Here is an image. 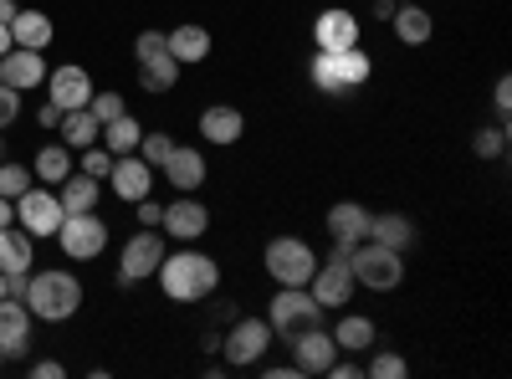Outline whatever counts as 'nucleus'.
<instances>
[{"instance_id": "nucleus-37", "label": "nucleus", "mask_w": 512, "mask_h": 379, "mask_svg": "<svg viewBox=\"0 0 512 379\" xmlns=\"http://www.w3.org/2000/svg\"><path fill=\"white\" fill-rule=\"evenodd\" d=\"M88 113H93L98 123H113V118H118V113H128V108H123V98H118V93H98V88H93Z\"/></svg>"}, {"instance_id": "nucleus-32", "label": "nucleus", "mask_w": 512, "mask_h": 379, "mask_svg": "<svg viewBox=\"0 0 512 379\" xmlns=\"http://www.w3.org/2000/svg\"><path fill=\"white\" fill-rule=\"evenodd\" d=\"M72 175V149L67 144H47L36 154V180H52V185H62Z\"/></svg>"}, {"instance_id": "nucleus-16", "label": "nucleus", "mask_w": 512, "mask_h": 379, "mask_svg": "<svg viewBox=\"0 0 512 379\" xmlns=\"http://www.w3.org/2000/svg\"><path fill=\"white\" fill-rule=\"evenodd\" d=\"M31 349V308L21 298H0V354L21 359Z\"/></svg>"}, {"instance_id": "nucleus-34", "label": "nucleus", "mask_w": 512, "mask_h": 379, "mask_svg": "<svg viewBox=\"0 0 512 379\" xmlns=\"http://www.w3.org/2000/svg\"><path fill=\"white\" fill-rule=\"evenodd\" d=\"M364 374H374V379H405L410 364H405L400 354H374V359L364 364Z\"/></svg>"}, {"instance_id": "nucleus-17", "label": "nucleus", "mask_w": 512, "mask_h": 379, "mask_svg": "<svg viewBox=\"0 0 512 379\" xmlns=\"http://www.w3.org/2000/svg\"><path fill=\"white\" fill-rule=\"evenodd\" d=\"M0 82H6V88H16V93L41 88V82H47V57L26 52V47H11L6 57H0Z\"/></svg>"}, {"instance_id": "nucleus-10", "label": "nucleus", "mask_w": 512, "mask_h": 379, "mask_svg": "<svg viewBox=\"0 0 512 379\" xmlns=\"http://www.w3.org/2000/svg\"><path fill=\"white\" fill-rule=\"evenodd\" d=\"M267 344H272V323L267 318H236V328L221 339V354H226L231 369H246V364H256L267 354Z\"/></svg>"}, {"instance_id": "nucleus-7", "label": "nucleus", "mask_w": 512, "mask_h": 379, "mask_svg": "<svg viewBox=\"0 0 512 379\" xmlns=\"http://www.w3.org/2000/svg\"><path fill=\"white\" fill-rule=\"evenodd\" d=\"M134 57H139V82H144V93H169V88L180 82V62L169 57L164 31H139Z\"/></svg>"}, {"instance_id": "nucleus-8", "label": "nucleus", "mask_w": 512, "mask_h": 379, "mask_svg": "<svg viewBox=\"0 0 512 379\" xmlns=\"http://www.w3.org/2000/svg\"><path fill=\"white\" fill-rule=\"evenodd\" d=\"M57 241H62V251L72 262H93L108 246V221H98V210H77V216H62Z\"/></svg>"}, {"instance_id": "nucleus-24", "label": "nucleus", "mask_w": 512, "mask_h": 379, "mask_svg": "<svg viewBox=\"0 0 512 379\" xmlns=\"http://www.w3.org/2000/svg\"><path fill=\"white\" fill-rule=\"evenodd\" d=\"M52 36H57V26H52L47 11H16V21H11V41H16V47H26V52H47V47H52Z\"/></svg>"}, {"instance_id": "nucleus-12", "label": "nucleus", "mask_w": 512, "mask_h": 379, "mask_svg": "<svg viewBox=\"0 0 512 379\" xmlns=\"http://www.w3.org/2000/svg\"><path fill=\"white\" fill-rule=\"evenodd\" d=\"M159 262H164V236H159V226H154V231L144 226L134 241L123 246L118 272H123V282H144V277H154V272H159Z\"/></svg>"}, {"instance_id": "nucleus-50", "label": "nucleus", "mask_w": 512, "mask_h": 379, "mask_svg": "<svg viewBox=\"0 0 512 379\" xmlns=\"http://www.w3.org/2000/svg\"><path fill=\"white\" fill-rule=\"evenodd\" d=\"M0 159H6V139H0Z\"/></svg>"}, {"instance_id": "nucleus-1", "label": "nucleus", "mask_w": 512, "mask_h": 379, "mask_svg": "<svg viewBox=\"0 0 512 379\" xmlns=\"http://www.w3.org/2000/svg\"><path fill=\"white\" fill-rule=\"evenodd\" d=\"M154 277H159L169 303H200L221 287V267H216V257H205V251H175V257L164 251Z\"/></svg>"}, {"instance_id": "nucleus-9", "label": "nucleus", "mask_w": 512, "mask_h": 379, "mask_svg": "<svg viewBox=\"0 0 512 379\" xmlns=\"http://www.w3.org/2000/svg\"><path fill=\"white\" fill-rule=\"evenodd\" d=\"M308 292H313V303L328 313V308H344L349 298H354V272H349V246H338L333 257L313 272V282H308Z\"/></svg>"}, {"instance_id": "nucleus-29", "label": "nucleus", "mask_w": 512, "mask_h": 379, "mask_svg": "<svg viewBox=\"0 0 512 379\" xmlns=\"http://www.w3.org/2000/svg\"><path fill=\"white\" fill-rule=\"evenodd\" d=\"M369 241L390 246V251H405V246L415 241V221L400 216V210H390V216H374V221H369Z\"/></svg>"}, {"instance_id": "nucleus-39", "label": "nucleus", "mask_w": 512, "mask_h": 379, "mask_svg": "<svg viewBox=\"0 0 512 379\" xmlns=\"http://www.w3.org/2000/svg\"><path fill=\"white\" fill-rule=\"evenodd\" d=\"M16 118H21V93H16V88H6V82H0V129H11Z\"/></svg>"}, {"instance_id": "nucleus-52", "label": "nucleus", "mask_w": 512, "mask_h": 379, "mask_svg": "<svg viewBox=\"0 0 512 379\" xmlns=\"http://www.w3.org/2000/svg\"><path fill=\"white\" fill-rule=\"evenodd\" d=\"M0 364H6V354H0Z\"/></svg>"}, {"instance_id": "nucleus-31", "label": "nucleus", "mask_w": 512, "mask_h": 379, "mask_svg": "<svg viewBox=\"0 0 512 379\" xmlns=\"http://www.w3.org/2000/svg\"><path fill=\"white\" fill-rule=\"evenodd\" d=\"M333 344L344 349V354H369L374 349V323L369 318H338V328H333Z\"/></svg>"}, {"instance_id": "nucleus-38", "label": "nucleus", "mask_w": 512, "mask_h": 379, "mask_svg": "<svg viewBox=\"0 0 512 379\" xmlns=\"http://www.w3.org/2000/svg\"><path fill=\"white\" fill-rule=\"evenodd\" d=\"M507 149V134L502 129H477V139H472V154L477 159H497Z\"/></svg>"}, {"instance_id": "nucleus-40", "label": "nucleus", "mask_w": 512, "mask_h": 379, "mask_svg": "<svg viewBox=\"0 0 512 379\" xmlns=\"http://www.w3.org/2000/svg\"><path fill=\"white\" fill-rule=\"evenodd\" d=\"M134 205H139V226H149V231H154V226L164 221V205H159V200H149V195H144V200H134Z\"/></svg>"}, {"instance_id": "nucleus-35", "label": "nucleus", "mask_w": 512, "mask_h": 379, "mask_svg": "<svg viewBox=\"0 0 512 379\" xmlns=\"http://www.w3.org/2000/svg\"><path fill=\"white\" fill-rule=\"evenodd\" d=\"M169 149H175V139L159 134V129L139 139V159H144V164H164V159H169Z\"/></svg>"}, {"instance_id": "nucleus-30", "label": "nucleus", "mask_w": 512, "mask_h": 379, "mask_svg": "<svg viewBox=\"0 0 512 379\" xmlns=\"http://www.w3.org/2000/svg\"><path fill=\"white\" fill-rule=\"evenodd\" d=\"M98 129H103V123H98L88 108H67L62 123H57V134H62L67 149H88V144H98Z\"/></svg>"}, {"instance_id": "nucleus-48", "label": "nucleus", "mask_w": 512, "mask_h": 379, "mask_svg": "<svg viewBox=\"0 0 512 379\" xmlns=\"http://www.w3.org/2000/svg\"><path fill=\"white\" fill-rule=\"evenodd\" d=\"M11 47H16V41H11V26H0V57H6Z\"/></svg>"}, {"instance_id": "nucleus-15", "label": "nucleus", "mask_w": 512, "mask_h": 379, "mask_svg": "<svg viewBox=\"0 0 512 379\" xmlns=\"http://www.w3.org/2000/svg\"><path fill=\"white\" fill-rule=\"evenodd\" d=\"M313 41H318V52H344V47H359V16L344 11V6H333L313 21Z\"/></svg>"}, {"instance_id": "nucleus-45", "label": "nucleus", "mask_w": 512, "mask_h": 379, "mask_svg": "<svg viewBox=\"0 0 512 379\" xmlns=\"http://www.w3.org/2000/svg\"><path fill=\"white\" fill-rule=\"evenodd\" d=\"M16 221V200H6V195H0V231H6Z\"/></svg>"}, {"instance_id": "nucleus-47", "label": "nucleus", "mask_w": 512, "mask_h": 379, "mask_svg": "<svg viewBox=\"0 0 512 379\" xmlns=\"http://www.w3.org/2000/svg\"><path fill=\"white\" fill-rule=\"evenodd\" d=\"M374 16H379V21H390V16H395V0H374Z\"/></svg>"}, {"instance_id": "nucleus-22", "label": "nucleus", "mask_w": 512, "mask_h": 379, "mask_svg": "<svg viewBox=\"0 0 512 379\" xmlns=\"http://www.w3.org/2000/svg\"><path fill=\"white\" fill-rule=\"evenodd\" d=\"M246 134V118H241V108H231V103H210L205 113H200V139H210V144H236Z\"/></svg>"}, {"instance_id": "nucleus-11", "label": "nucleus", "mask_w": 512, "mask_h": 379, "mask_svg": "<svg viewBox=\"0 0 512 379\" xmlns=\"http://www.w3.org/2000/svg\"><path fill=\"white\" fill-rule=\"evenodd\" d=\"M16 226L26 231V236H57V226H62V200H57V190H26V195H16Z\"/></svg>"}, {"instance_id": "nucleus-27", "label": "nucleus", "mask_w": 512, "mask_h": 379, "mask_svg": "<svg viewBox=\"0 0 512 379\" xmlns=\"http://www.w3.org/2000/svg\"><path fill=\"white\" fill-rule=\"evenodd\" d=\"M139 139H144V123H139L134 113H118L113 123H103V129H98V144H103L113 159H118V154H134Z\"/></svg>"}, {"instance_id": "nucleus-4", "label": "nucleus", "mask_w": 512, "mask_h": 379, "mask_svg": "<svg viewBox=\"0 0 512 379\" xmlns=\"http://www.w3.org/2000/svg\"><path fill=\"white\" fill-rule=\"evenodd\" d=\"M313 82H318V93H328V98H344L349 88L369 82V57H364V47L318 52V57H313Z\"/></svg>"}, {"instance_id": "nucleus-6", "label": "nucleus", "mask_w": 512, "mask_h": 379, "mask_svg": "<svg viewBox=\"0 0 512 379\" xmlns=\"http://www.w3.org/2000/svg\"><path fill=\"white\" fill-rule=\"evenodd\" d=\"M267 323H272V333H282V339H297V333H308V328H323V308L313 303L308 287H277V298L267 308Z\"/></svg>"}, {"instance_id": "nucleus-33", "label": "nucleus", "mask_w": 512, "mask_h": 379, "mask_svg": "<svg viewBox=\"0 0 512 379\" xmlns=\"http://www.w3.org/2000/svg\"><path fill=\"white\" fill-rule=\"evenodd\" d=\"M26 190H31V170H26V164L0 159V195H6V200H16V195H26Z\"/></svg>"}, {"instance_id": "nucleus-14", "label": "nucleus", "mask_w": 512, "mask_h": 379, "mask_svg": "<svg viewBox=\"0 0 512 379\" xmlns=\"http://www.w3.org/2000/svg\"><path fill=\"white\" fill-rule=\"evenodd\" d=\"M108 180H113V195L118 200H144L149 190H154V164H144L139 154H118L113 159V170H108Z\"/></svg>"}, {"instance_id": "nucleus-51", "label": "nucleus", "mask_w": 512, "mask_h": 379, "mask_svg": "<svg viewBox=\"0 0 512 379\" xmlns=\"http://www.w3.org/2000/svg\"><path fill=\"white\" fill-rule=\"evenodd\" d=\"M395 6H405V0H395Z\"/></svg>"}, {"instance_id": "nucleus-19", "label": "nucleus", "mask_w": 512, "mask_h": 379, "mask_svg": "<svg viewBox=\"0 0 512 379\" xmlns=\"http://www.w3.org/2000/svg\"><path fill=\"white\" fill-rule=\"evenodd\" d=\"M159 170H164V180L175 185L180 195H195V190L205 185V154H200V149H190V144H175V149H169V159L159 164Z\"/></svg>"}, {"instance_id": "nucleus-26", "label": "nucleus", "mask_w": 512, "mask_h": 379, "mask_svg": "<svg viewBox=\"0 0 512 379\" xmlns=\"http://www.w3.org/2000/svg\"><path fill=\"white\" fill-rule=\"evenodd\" d=\"M390 26H395V36L405 41V47H425V41H431V31H436L431 11H425L420 0H405V6H395Z\"/></svg>"}, {"instance_id": "nucleus-23", "label": "nucleus", "mask_w": 512, "mask_h": 379, "mask_svg": "<svg viewBox=\"0 0 512 379\" xmlns=\"http://www.w3.org/2000/svg\"><path fill=\"white\" fill-rule=\"evenodd\" d=\"M164 41H169V57H175L180 67H195V62L210 57V31L195 26V21H185V26H175V31H164Z\"/></svg>"}, {"instance_id": "nucleus-18", "label": "nucleus", "mask_w": 512, "mask_h": 379, "mask_svg": "<svg viewBox=\"0 0 512 379\" xmlns=\"http://www.w3.org/2000/svg\"><path fill=\"white\" fill-rule=\"evenodd\" d=\"M333 359H338V344H333V333H323V328H308V333H297V339H292L297 374H328Z\"/></svg>"}, {"instance_id": "nucleus-42", "label": "nucleus", "mask_w": 512, "mask_h": 379, "mask_svg": "<svg viewBox=\"0 0 512 379\" xmlns=\"http://www.w3.org/2000/svg\"><path fill=\"white\" fill-rule=\"evenodd\" d=\"M62 374H67V369H62L57 359H36V364H31V379H62Z\"/></svg>"}, {"instance_id": "nucleus-21", "label": "nucleus", "mask_w": 512, "mask_h": 379, "mask_svg": "<svg viewBox=\"0 0 512 379\" xmlns=\"http://www.w3.org/2000/svg\"><path fill=\"white\" fill-rule=\"evenodd\" d=\"M175 241H200L205 236V226H210V210L200 205V200H175V205H164V221H159Z\"/></svg>"}, {"instance_id": "nucleus-5", "label": "nucleus", "mask_w": 512, "mask_h": 379, "mask_svg": "<svg viewBox=\"0 0 512 379\" xmlns=\"http://www.w3.org/2000/svg\"><path fill=\"white\" fill-rule=\"evenodd\" d=\"M349 272H354V282H364V287H374V292H390V287L405 282L400 251L379 246V241H359V246H349Z\"/></svg>"}, {"instance_id": "nucleus-13", "label": "nucleus", "mask_w": 512, "mask_h": 379, "mask_svg": "<svg viewBox=\"0 0 512 379\" xmlns=\"http://www.w3.org/2000/svg\"><path fill=\"white\" fill-rule=\"evenodd\" d=\"M47 98H52L62 113H67V108H88V98H93V77H88V67L67 62V67L47 72Z\"/></svg>"}, {"instance_id": "nucleus-49", "label": "nucleus", "mask_w": 512, "mask_h": 379, "mask_svg": "<svg viewBox=\"0 0 512 379\" xmlns=\"http://www.w3.org/2000/svg\"><path fill=\"white\" fill-rule=\"evenodd\" d=\"M0 298H11V277L6 272H0Z\"/></svg>"}, {"instance_id": "nucleus-46", "label": "nucleus", "mask_w": 512, "mask_h": 379, "mask_svg": "<svg viewBox=\"0 0 512 379\" xmlns=\"http://www.w3.org/2000/svg\"><path fill=\"white\" fill-rule=\"evenodd\" d=\"M16 11H21L16 0H0V26H11V21H16Z\"/></svg>"}, {"instance_id": "nucleus-44", "label": "nucleus", "mask_w": 512, "mask_h": 379, "mask_svg": "<svg viewBox=\"0 0 512 379\" xmlns=\"http://www.w3.org/2000/svg\"><path fill=\"white\" fill-rule=\"evenodd\" d=\"M492 103H497V113L507 118V108H512V82H507V77H497V93H492Z\"/></svg>"}, {"instance_id": "nucleus-36", "label": "nucleus", "mask_w": 512, "mask_h": 379, "mask_svg": "<svg viewBox=\"0 0 512 379\" xmlns=\"http://www.w3.org/2000/svg\"><path fill=\"white\" fill-rule=\"evenodd\" d=\"M108 170H113V154H108L103 144H88V149H82V175L108 180Z\"/></svg>"}, {"instance_id": "nucleus-3", "label": "nucleus", "mask_w": 512, "mask_h": 379, "mask_svg": "<svg viewBox=\"0 0 512 379\" xmlns=\"http://www.w3.org/2000/svg\"><path fill=\"white\" fill-rule=\"evenodd\" d=\"M262 262H267L277 287H308L313 272H318V251L308 241H297V236H277V241H267Z\"/></svg>"}, {"instance_id": "nucleus-41", "label": "nucleus", "mask_w": 512, "mask_h": 379, "mask_svg": "<svg viewBox=\"0 0 512 379\" xmlns=\"http://www.w3.org/2000/svg\"><path fill=\"white\" fill-rule=\"evenodd\" d=\"M354 374H364L359 354H354V359H333V364H328V379H354Z\"/></svg>"}, {"instance_id": "nucleus-28", "label": "nucleus", "mask_w": 512, "mask_h": 379, "mask_svg": "<svg viewBox=\"0 0 512 379\" xmlns=\"http://www.w3.org/2000/svg\"><path fill=\"white\" fill-rule=\"evenodd\" d=\"M98 195H103V185L93 180V175H67L62 185H57V200H62V216H77V210H98Z\"/></svg>"}, {"instance_id": "nucleus-25", "label": "nucleus", "mask_w": 512, "mask_h": 379, "mask_svg": "<svg viewBox=\"0 0 512 379\" xmlns=\"http://www.w3.org/2000/svg\"><path fill=\"white\" fill-rule=\"evenodd\" d=\"M36 236H26L21 226H6L0 231V272L6 277H26L31 272V262H36Z\"/></svg>"}, {"instance_id": "nucleus-43", "label": "nucleus", "mask_w": 512, "mask_h": 379, "mask_svg": "<svg viewBox=\"0 0 512 379\" xmlns=\"http://www.w3.org/2000/svg\"><path fill=\"white\" fill-rule=\"evenodd\" d=\"M36 123H41V129H57V123H62V108H57V103L47 98V103L36 108Z\"/></svg>"}, {"instance_id": "nucleus-2", "label": "nucleus", "mask_w": 512, "mask_h": 379, "mask_svg": "<svg viewBox=\"0 0 512 379\" xmlns=\"http://www.w3.org/2000/svg\"><path fill=\"white\" fill-rule=\"evenodd\" d=\"M26 303H31V318H47V323H67L77 308H82V282L62 267H47V272H31L26 277Z\"/></svg>"}, {"instance_id": "nucleus-20", "label": "nucleus", "mask_w": 512, "mask_h": 379, "mask_svg": "<svg viewBox=\"0 0 512 379\" xmlns=\"http://www.w3.org/2000/svg\"><path fill=\"white\" fill-rule=\"evenodd\" d=\"M369 210L359 205V200H338L333 210H328V236L338 241V246H359V241H369Z\"/></svg>"}]
</instances>
